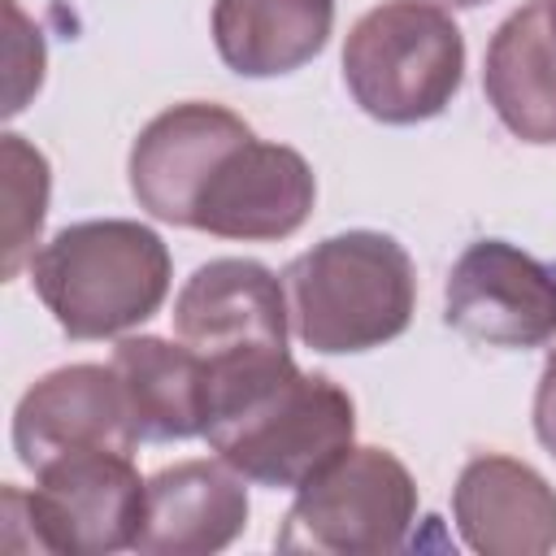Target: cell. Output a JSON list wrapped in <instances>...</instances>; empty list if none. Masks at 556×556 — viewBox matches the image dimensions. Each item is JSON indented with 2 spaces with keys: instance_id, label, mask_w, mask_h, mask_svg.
<instances>
[{
  "instance_id": "7",
  "label": "cell",
  "mask_w": 556,
  "mask_h": 556,
  "mask_svg": "<svg viewBox=\"0 0 556 556\" xmlns=\"http://www.w3.org/2000/svg\"><path fill=\"white\" fill-rule=\"evenodd\" d=\"M443 317L486 348H539L556 334V265L504 239H478L447 274Z\"/></svg>"
},
{
  "instance_id": "20",
  "label": "cell",
  "mask_w": 556,
  "mask_h": 556,
  "mask_svg": "<svg viewBox=\"0 0 556 556\" xmlns=\"http://www.w3.org/2000/svg\"><path fill=\"white\" fill-rule=\"evenodd\" d=\"M547 9H552V26H556V0H547Z\"/></svg>"
},
{
  "instance_id": "4",
  "label": "cell",
  "mask_w": 556,
  "mask_h": 556,
  "mask_svg": "<svg viewBox=\"0 0 556 556\" xmlns=\"http://www.w3.org/2000/svg\"><path fill=\"white\" fill-rule=\"evenodd\" d=\"M35 491L4 486V547L9 552H61L109 556L135 547L143 521L148 482L130 465V452L78 447L43 460Z\"/></svg>"
},
{
  "instance_id": "5",
  "label": "cell",
  "mask_w": 556,
  "mask_h": 556,
  "mask_svg": "<svg viewBox=\"0 0 556 556\" xmlns=\"http://www.w3.org/2000/svg\"><path fill=\"white\" fill-rule=\"evenodd\" d=\"M465 78V39L430 0H382L343 43V83L352 100L387 122L413 126L452 104Z\"/></svg>"
},
{
  "instance_id": "13",
  "label": "cell",
  "mask_w": 556,
  "mask_h": 556,
  "mask_svg": "<svg viewBox=\"0 0 556 556\" xmlns=\"http://www.w3.org/2000/svg\"><path fill=\"white\" fill-rule=\"evenodd\" d=\"M239 478L226 460H178L152 473L135 547L152 556L222 552L248 526V491Z\"/></svg>"
},
{
  "instance_id": "10",
  "label": "cell",
  "mask_w": 556,
  "mask_h": 556,
  "mask_svg": "<svg viewBox=\"0 0 556 556\" xmlns=\"http://www.w3.org/2000/svg\"><path fill=\"white\" fill-rule=\"evenodd\" d=\"M317 182L295 148L239 143L195 200L191 226L217 239H287L308 222Z\"/></svg>"
},
{
  "instance_id": "1",
  "label": "cell",
  "mask_w": 556,
  "mask_h": 556,
  "mask_svg": "<svg viewBox=\"0 0 556 556\" xmlns=\"http://www.w3.org/2000/svg\"><path fill=\"white\" fill-rule=\"evenodd\" d=\"M204 365V439L248 482L300 491L352 447V395L295 369L287 348L230 352Z\"/></svg>"
},
{
  "instance_id": "8",
  "label": "cell",
  "mask_w": 556,
  "mask_h": 556,
  "mask_svg": "<svg viewBox=\"0 0 556 556\" xmlns=\"http://www.w3.org/2000/svg\"><path fill=\"white\" fill-rule=\"evenodd\" d=\"M248 139V122L222 104L191 100L156 113L130 148V191L139 208L161 222L191 226L195 200L208 187L213 169Z\"/></svg>"
},
{
  "instance_id": "9",
  "label": "cell",
  "mask_w": 556,
  "mask_h": 556,
  "mask_svg": "<svg viewBox=\"0 0 556 556\" xmlns=\"http://www.w3.org/2000/svg\"><path fill=\"white\" fill-rule=\"evenodd\" d=\"M139 426L113 365H65L43 374L13 413V447L26 469L78 447L135 452Z\"/></svg>"
},
{
  "instance_id": "6",
  "label": "cell",
  "mask_w": 556,
  "mask_h": 556,
  "mask_svg": "<svg viewBox=\"0 0 556 556\" xmlns=\"http://www.w3.org/2000/svg\"><path fill=\"white\" fill-rule=\"evenodd\" d=\"M417 517L413 473L382 447H348L317 469L274 534L278 552L387 556Z\"/></svg>"
},
{
  "instance_id": "12",
  "label": "cell",
  "mask_w": 556,
  "mask_h": 556,
  "mask_svg": "<svg viewBox=\"0 0 556 556\" xmlns=\"http://www.w3.org/2000/svg\"><path fill=\"white\" fill-rule=\"evenodd\" d=\"M460 539L482 556H543L556 547V491L526 460L473 456L452 491Z\"/></svg>"
},
{
  "instance_id": "3",
  "label": "cell",
  "mask_w": 556,
  "mask_h": 556,
  "mask_svg": "<svg viewBox=\"0 0 556 556\" xmlns=\"http://www.w3.org/2000/svg\"><path fill=\"white\" fill-rule=\"evenodd\" d=\"M30 282L70 339H104L161 308L169 252L139 222H74L30 256Z\"/></svg>"
},
{
  "instance_id": "15",
  "label": "cell",
  "mask_w": 556,
  "mask_h": 556,
  "mask_svg": "<svg viewBox=\"0 0 556 556\" xmlns=\"http://www.w3.org/2000/svg\"><path fill=\"white\" fill-rule=\"evenodd\" d=\"M334 26V0H217V56L243 78H278L308 65Z\"/></svg>"
},
{
  "instance_id": "14",
  "label": "cell",
  "mask_w": 556,
  "mask_h": 556,
  "mask_svg": "<svg viewBox=\"0 0 556 556\" xmlns=\"http://www.w3.org/2000/svg\"><path fill=\"white\" fill-rule=\"evenodd\" d=\"M482 87L517 139L556 143V26L547 0L521 4L491 35Z\"/></svg>"
},
{
  "instance_id": "16",
  "label": "cell",
  "mask_w": 556,
  "mask_h": 556,
  "mask_svg": "<svg viewBox=\"0 0 556 556\" xmlns=\"http://www.w3.org/2000/svg\"><path fill=\"white\" fill-rule=\"evenodd\" d=\"M113 369L126 387L135 426L143 439H191L204 434V356L187 343H165L156 334L122 339L113 348Z\"/></svg>"
},
{
  "instance_id": "19",
  "label": "cell",
  "mask_w": 556,
  "mask_h": 556,
  "mask_svg": "<svg viewBox=\"0 0 556 556\" xmlns=\"http://www.w3.org/2000/svg\"><path fill=\"white\" fill-rule=\"evenodd\" d=\"M430 4H439V9H478L486 0H430Z\"/></svg>"
},
{
  "instance_id": "2",
  "label": "cell",
  "mask_w": 556,
  "mask_h": 556,
  "mask_svg": "<svg viewBox=\"0 0 556 556\" xmlns=\"http://www.w3.org/2000/svg\"><path fill=\"white\" fill-rule=\"evenodd\" d=\"M282 287L300 343L326 356L391 343L408 330L417 304L408 252L378 230H348L313 243L287 265Z\"/></svg>"
},
{
  "instance_id": "18",
  "label": "cell",
  "mask_w": 556,
  "mask_h": 556,
  "mask_svg": "<svg viewBox=\"0 0 556 556\" xmlns=\"http://www.w3.org/2000/svg\"><path fill=\"white\" fill-rule=\"evenodd\" d=\"M534 434L556 456V348H552L543 378H539V391H534Z\"/></svg>"
},
{
  "instance_id": "11",
  "label": "cell",
  "mask_w": 556,
  "mask_h": 556,
  "mask_svg": "<svg viewBox=\"0 0 556 556\" xmlns=\"http://www.w3.org/2000/svg\"><path fill=\"white\" fill-rule=\"evenodd\" d=\"M287 287L265 265L239 256L200 265L174 300V330L204 361L287 348Z\"/></svg>"
},
{
  "instance_id": "17",
  "label": "cell",
  "mask_w": 556,
  "mask_h": 556,
  "mask_svg": "<svg viewBox=\"0 0 556 556\" xmlns=\"http://www.w3.org/2000/svg\"><path fill=\"white\" fill-rule=\"evenodd\" d=\"M4 278H17L22 261L35 256V239L48 213V161L22 135H4Z\"/></svg>"
}]
</instances>
